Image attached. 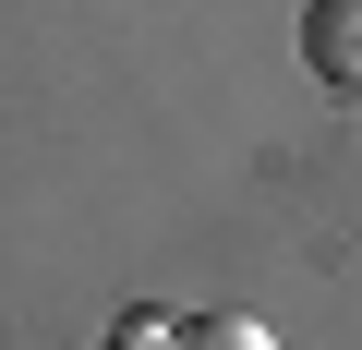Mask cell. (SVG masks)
I'll list each match as a JSON object with an SVG mask.
<instances>
[{"instance_id":"cell-1","label":"cell","mask_w":362,"mask_h":350,"mask_svg":"<svg viewBox=\"0 0 362 350\" xmlns=\"http://www.w3.org/2000/svg\"><path fill=\"white\" fill-rule=\"evenodd\" d=\"M302 61L362 97V0H314V13H302Z\"/></svg>"},{"instance_id":"cell-2","label":"cell","mask_w":362,"mask_h":350,"mask_svg":"<svg viewBox=\"0 0 362 350\" xmlns=\"http://www.w3.org/2000/svg\"><path fill=\"white\" fill-rule=\"evenodd\" d=\"M169 350H278V338H266L254 314H181V338H169Z\"/></svg>"}]
</instances>
